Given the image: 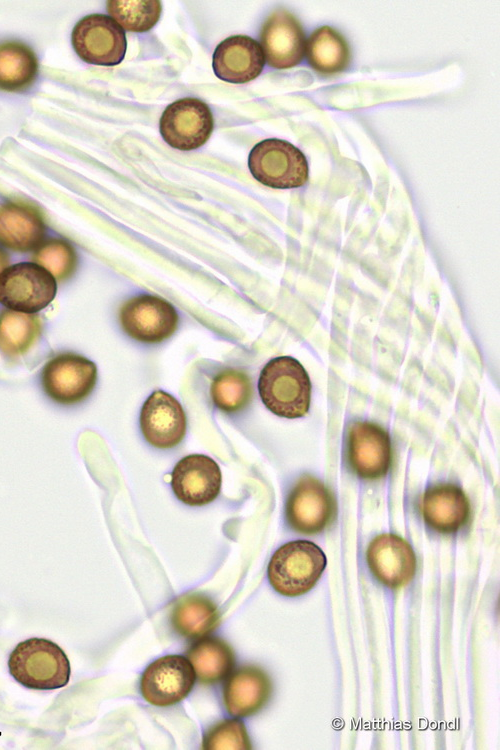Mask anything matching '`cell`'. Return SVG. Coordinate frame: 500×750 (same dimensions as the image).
<instances>
[{"label": "cell", "mask_w": 500, "mask_h": 750, "mask_svg": "<svg viewBox=\"0 0 500 750\" xmlns=\"http://www.w3.org/2000/svg\"><path fill=\"white\" fill-rule=\"evenodd\" d=\"M258 392L267 409L280 417L299 418L309 410L310 379L302 364L293 357L270 360L260 373Z\"/></svg>", "instance_id": "cell-1"}, {"label": "cell", "mask_w": 500, "mask_h": 750, "mask_svg": "<svg viewBox=\"0 0 500 750\" xmlns=\"http://www.w3.org/2000/svg\"><path fill=\"white\" fill-rule=\"evenodd\" d=\"M11 676L35 690H54L67 685L71 667L65 652L54 642L30 638L20 642L8 660Z\"/></svg>", "instance_id": "cell-2"}, {"label": "cell", "mask_w": 500, "mask_h": 750, "mask_svg": "<svg viewBox=\"0 0 500 750\" xmlns=\"http://www.w3.org/2000/svg\"><path fill=\"white\" fill-rule=\"evenodd\" d=\"M326 563L324 552L315 543L291 541L272 555L267 568L268 580L272 588L283 596H301L316 585Z\"/></svg>", "instance_id": "cell-3"}, {"label": "cell", "mask_w": 500, "mask_h": 750, "mask_svg": "<svg viewBox=\"0 0 500 750\" xmlns=\"http://www.w3.org/2000/svg\"><path fill=\"white\" fill-rule=\"evenodd\" d=\"M248 167L256 180L272 188H297L308 181L306 157L281 139H265L256 144L249 154Z\"/></svg>", "instance_id": "cell-4"}, {"label": "cell", "mask_w": 500, "mask_h": 750, "mask_svg": "<svg viewBox=\"0 0 500 750\" xmlns=\"http://www.w3.org/2000/svg\"><path fill=\"white\" fill-rule=\"evenodd\" d=\"M97 366L88 358L64 352L46 362L41 371L44 393L55 403L75 405L87 399L97 383Z\"/></svg>", "instance_id": "cell-5"}, {"label": "cell", "mask_w": 500, "mask_h": 750, "mask_svg": "<svg viewBox=\"0 0 500 750\" xmlns=\"http://www.w3.org/2000/svg\"><path fill=\"white\" fill-rule=\"evenodd\" d=\"M56 292L52 274L33 262L11 265L0 274V303L13 311L36 313L53 301Z\"/></svg>", "instance_id": "cell-6"}, {"label": "cell", "mask_w": 500, "mask_h": 750, "mask_svg": "<svg viewBox=\"0 0 500 750\" xmlns=\"http://www.w3.org/2000/svg\"><path fill=\"white\" fill-rule=\"evenodd\" d=\"M179 317L174 306L162 297L140 294L126 300L119 310V323L132 339L157 344L177 330Z\"/></svg>", "instance_id": "cell-7"}, {"label": "cell", "mask_w": 500, "mask_h": 750, "mask_svg": "<svg viewBox=\"0 0 500 750\" xmlns=\"http://www.w3.org/2000/svg\"><path fill=\"white\" fill-rule=\"evenodd\" d=\"M72 46L86 63L115 66L124 59L127 42L125 31L109 16L91 14L74 26Z\"/></svg>", "instance_id": "cell-8"}, {"label": "cell", "mask_w": 500, "mask_h": 750, "mask_svg": "<svg viewBox=\"0 0 500 750\" xmlns=\"http://www.w3.org/2000/svg\"><path fill=\"white\" fill-rule=\"evenodd\" d=\"M335 514L332 494L311 475L300 477L288 493L285 517L290 528L298 533L312 535L323 531Z\"/></svg>", "instance_id": "cell-9"}, {"label": "cell", "mask_w": 500, "mask_h": 750, "mask_svg": "<svg viewBox=\"0 0 500 750\" xmlns=\"http://www.w3.org/2000/svg\"><path fill=\"white\" fill-rule=\"evenodd\" d=\"M214 127L213 116L206 103L197 98H182L171 103L163 112L159 129L171 147L189 151L202 146Z\"/></svg>", "instance_id": "cell-10"}, {"label": "cell", "mask_w": 500, "mask_h": 750, "mask_svg": "<svg viewBox=\"0 0 500 750\" xmlns=\"http://www.w3.org/2000/svg\"><path fill=\"white\" fill-rule=\"evenodd\" d=\"M195 683L190 661L181 655H166L153 661L144 671L140 690L155 706H170L187 697Z\"/></svg>", "instance_id": "cell-11"}, {"label": "cell", "mask_w": 500, "mask_h": 750, "mask_svg": "<svg viewBox=\"0 0 500 750\" xmlns=\"http://www.w3.org/2000/svg\"><path fill=\"white\" fill-rule=\"evenodd\" d=\"M139 425L148 444L158 449H170L184 439L187 419L175 397L163 390H156L142 405Z\"/></svg>", "instance_id": "cell-12"}, {"label": "cell", "mask_w": 500, "mask_h": 750, "mask_svg": "<svg viewBox=\"0 0 500 750\" xmlns=\"http://www.w3.org/2000/svg\"><path fill=\"white\" fill-rule=\"evenodd\" d=\"M222 474L211 457L190 454L180 459L171 473V488L179 501L188 506H203L220 493Z\"/></svg>", "instance_id": "cell-13"}, {"label": "cell", "mask_w": 500, "mask_h": 750, "mask_svg": "<svg viewBox=\"0 0 500 750\" xmlns=\"http://www.w3.org/2000/svg\"><path fill=\"white\" fill-rule=\"evenodd\" d=\"M366 559L373 576L391 589L407 585L415 575V553L408 542L395 534L375 537L367 548Z\"/></svg>", "instance_id": "cell-14"}, {"label": "cell", "mask_w": 500, "mask_h": 750, "mask_svg": "<svg viewBox=\"0 0 500 750\" xmlns=\"http://www.w3.org/2000/svg\"><path fill=\"white\" fill-rule=\"evenodd\" d=\"M261 47L268 64L276 69H288L303 59L306 42L302 26L288 11H274L263 24Z\"/></svg>", "instance_id": "cell-15"}, {"label": "cell", "mask_w": 500, "mask_h": 750, "mask_svg": "<svg viewBox=\"0 0 500 750\" xmlns=\"http://www.w3.org/2000/svg\"><path fill=\"white\" fill-rule=\"evenodd\" d=\"M348 459L361 478L384 476L391 463V443L387 432L371 422H355L348 435Z\"/></svg>", "instance_id": "cell-16"}, {"label": "cell", "mask_w": 500, "mask_h": 750, "mask_svg": "<svg viewBox=\"0 0 500 750\" xmlns=\"http://www.w3.org/2000/svg\"><path fill=\"white\" fill-rule=\"evenodd\" d=\"M272 692L271 678L262 668L244 665L226 680L223 700L230 715L243 718L261 711L269 702Z\"/></svg>", "instance_id": "cell-17"}, {"label": "cell", "mask_w": 500, "mask_h": 750, "mask_svg": "<svg viewBox=\"0 0 500 750\" xmlns=\"http://www.w3.org/2000/svg\"><path fill=\"white\" fill-rule=\"evenodd\" d=\"M265 64L261 45L245 35L224 39L216 47L212 66L215 75L229 83H246L260 75Z\"/></svg>", "instance_id": "cell-18"}, {"label": "cell", "mask_w": 500, "mask_h": 750, "mask_svg": "<svg viewBox=\"0 0 500 750\" xmlns=\"http://www.w3.org/2000/svg\"><path fill=\"white\" fill-rule=\"evenodd\" d=\"M46 224L40 210L24 201L0 205V244L18 252L35 250L44 241Z\"/></svg>", "instance_id": "cell-19"}, {"label": "cell", "mask_w": 500, "mask_h": 750, "mask_svg": "<svg viewBox=\"0 0 500 750\" xmlns=\"http://www.w3.org/2000/svg\"><path fill=\"white\" fill-rule=\"evenodd\" d=\"M421 510L427 525L442 534L457 532L470 515L466 495L452 484H438L427 489Z\"/></svg>", "instance_id": "cell-20"}, {"label": "cell", "mask_w": 500, "mask_h": 750, "mask_svg": "<svg viewBox=\"0 0 500 750\" xmlns=\"http://www.w3.org/2000/svg\"><path fill=\"white\" fill-rule=\"evenodd\" d=\"M174 630L188 639L210 634L220 623L216 604L200 593H189L175 602L171 615Z\"/></svg>", "instance_id": "cell-21"}, {"label": "cell", "mask_w": 500, "mask_h": 750, "mask_svg": "<svg viewBox=\"0 0 500 750\" xmlns=\"http://www.w3.org/2000/svg\"><path fill=\"white\" fill-rule=\"evenodd\" d=\"M195 675L203 684H215L227 677L235 663L232 647L217 637L194 643L187 651Z\"/></svg>", "instance_id": "cell-22"}, {"label": "cell", "mask_w": 500, "mask_h": 750, "mask_svg": "<svg viewBox=\"0 0 500 750\" xmlns=\"http://www.w3.org/2000/svg\"><path fill=\"white\" fill-rule=\"evenodd\" d=\"M38 74V60L30 47L19 41L0 44V89L20 92L29 88Z\"/></svg>", "instance_id": "cell-23"}, {"label": "cell", "mask_w": 500, "mask_h": 750, "mask_svg": "<svg viewBox=\"0 0 500 750\" xmlns=\"http://www.w3.org/2000/svg\"><path fill=\"white\" fill-rule=\"evenodd\" d=\"M305 50L309 64L322 74L341 72L350 62V50L345 38L329 26L316 29L310 35Z\"/></svg>", "instance_id": "cell-24"}, {"label": "cell", "mask_w": 500, "mask_h": 750, "mask_svg": "<svg viewBox=\"0 0 500 750\" xmlns=\"http://www.w3.org/2000/svg\"><path fill=\"white\" fill-rule=\"evenodd\" d=\"M42 323L35 313L4 310L0 314V351L14 359L24 355L41 335Z\"/></svg>", "instance_id": "cell-25"}, {"label": "cell", "mask_w": 500, "mask_h": 750, "mask_svg": "<svg viewBox=\"0 0 500 750\" xmlns=\"http://www.w3.org/2000/svg\"><path fill=\"white\" fill-rule=\"evenodd\" d=\"M210 395L220 411L226 414L241 412L250 404L253 396L251 379L238 369L222 370L211 383Z\"/></svg>", "instance_id": "cell-26"}, {"label": "cell", "mask_w": 500, "mask_h": 750, "mask_svg": "<svg viewBox=\"0 0 500 750\" xmlns=\"http://www.w3.org/2000/svg\"><path fill=\"white\" fill-rule=\"evenodd\" d=\"M107 11L123 30L146 32L158 22L162 5L157 0H110Z\"/></svg>", "instance_id": "cell-27"}, {"label": "cell", "mask_w": 500, "mask_h": 750, "mask_svg": "<svg viewBox=\"0 0 500 750\" xmlns=\"http://www.w3.org/2000/svg\"><path fill=\"white\" fill-rule=\"evenodd\" d=\"M36 264L49 271L57 281L71 278L78 266V255L73 245L64 239L43 241L33 254Z\"/></svg>", "instance_id": "cell-28"}, {"label": "cell", "mask_w": 500, "mask_h": 750, "mask_svg": "<svg viewBox=\"0 0 500 750\" xmlns=\"http://www.w3.org/2000/svg\"><path fill=\"white\" fill-rule=\"evenodd\" d=\"M202 748L205 750H248L252 746L243 722L225 719L205 733Z\"/></svg>", "instance_id": "cell-29"}, {"label": "cell", "mask_w": 500, "mask_h": 750, "mask_svg": "<svg viewBox=\"0 0 500 750\" xmlns=\"http://www.w3.org/2000/svg\"><path fill=\"white\" fill-rule=\"evenodd\" d=\"M9 265V257L7 253L0 248V274L3 270H5Z\"/></svg>", "instance_id": "cell-30"}]
</instances>
